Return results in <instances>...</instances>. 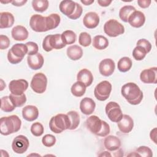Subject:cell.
Listing matches in <instances>:
<instances>
[{"label": "cell", "instance_id": "cell-33", "mask_svg": "<svg viewBox=\"0 0 157 157\" xmlns=\"http://www.w3.org/2000/svg\"><path fill=\"white\" fill-rule=\"evenodd\" d=\"M16 107L12 102L9 96H6L1 99V109L5 112H12Z\"/></svg>", "mask_w": 157, "mask_h": 157}, {"label": "cell", "instance_id": "cell-8", "mask_svg": "<svg viewBox=\"0 0 157 157\" xmlns=\"http://www.w3.org/2000/svg\"><path fill=\"white\" fill-rule=\"evenodd\" d=\"M111 91V83L107 80H103L99 83L94 88V94L98 100L104 101L109 98Z\"/></svg>", "mask_w": 157, "mask_h": 157}, {"label": "cell", "instance_id": "cell-7", "mask_svg": "<svg viewBox=\"0 0 157 157\" xmlns=\"http://www.w3.org/2000/svg\"><path fill=\"white\" fill-rule=\"evenodd\" d=\"M47 86V78L46 75L42 73H36L33 77L30 86L36 93L42 94L46 90Z\"/></svg>", "mask_w": 157, "mask_h": 157}, {"label": "cell", "instance_id": "cell-15", "mask_svg": "<svg viewBox=\"0 0 157 157\" xmlns=\"http://www.w3.org/2000/svg\"><path fill=\"white\" fill-rule=\"evenodd\" d=\"M119 130L124 134L130 132L134 127V121L128 115H123L121 120L117 122Z\"/></svg>", "mask_w": 157, "mask_h": 157}, {"label": "cell", "instance_id": "cell-16", "mask_svg": "<svg viewBox=\"0 0 157 157\" xmlns=\"http://www.w3.org/2000/svg\"><path fill=\"white\" fill-rule=\"evenodd\" d=\"M83 23L88 29L95 28L99 23V17L94 12H89L85 15L83 18Z\"/></svg>", "mask_w": 157, "mask_h": 157}, {"label": "cell", "instance_id": "cell-32", "mask_svg": "<svg viewBox=\"0 0 157 157\" xmlns=\"http://www.w3.org/2000/svg\"><path fill=\"white\" fill-rule=\"evenodd\" d=\"M67 115L70 121V128L69 130L75 129L80 124V116L78 112L74 110L69 111L67 113Z\"/></svg>", "mask_w": 157, "mask_h": 157}, {"label": "cell", "instance_id": "cell-12", "mask_svg": "<svg viewBox=\"0 0 157 157\" xmlns=\"http://www.w3.org/2000/svg\"><path fill=\"white\" fill-rule=\"evenodd\" d=\"M140 79L144 83H156L157 67H153L143 70L140 72Z\"/></svg>", "mask_w": 157, "mask_h": 157}, {"label": "cell", "instance_id": "cell-36", "mask_svg": "<svg viewBox=\"0 0 157 157\" xmlns=\"http://www.w3.org/2000/svg\"><path fill=\"white\" fill-rule=\"evenodd\" d=\"M9 98L15 107L23 106L26 101V97L24 93L20 95H15L11 93L9 95Z\"/></svg>", "mask_w": 157, "mask_h": 157}, {"label": "cell", "instance_id": "cell-50", "mask_svg": "<svg viewBox=\"0 0 157 157\" xmlns=\"http://www.w3.org/2000/svg\"><path fill=\"white\" fill-rule=\"evenodd\" d=\"M111 0H98V3L101 7H107L112 3Z\"/></svg>", "mask_w": 157, "mask_h": 157}, {"label": "cell", "instance_id": "cell-13", "mask_svg": "<svg viewBox=\"0 0 157 157\" xmlns=\"http://www.w3.org/2000/svg\"><path fill=\"white\" fill-rule=\"evenodd\" d=\"M115 68V62L110 58L104 59L99 64V71L102 75L105 77L111 75L113 73Z\"/></svg>", "mask_w": 157, "mask_h": 157}, {"label": "cell", "instance_id": "cell-37", "mask_svg": "<svg viewBox=\"0 0 157 157\" xmlns=\"http://www.w3.org/2000/svg\"><path fill=\"white\" fill-rule=\"evenodd\" d=\"M147 52L141 46L137 45L132 51V56L137 61H141L145 58Z\"/></svg>", "mask_w": 157, "mask_h": 157}, {"label": "cell", "instance_id": "cell-27", "mask_svg": "<svg viewBox=\"0 0 157 157\" xmlns=\"http://www.w3.org/2000/svg\"><path fill=\"white\" fill-rule=\"evenodd\" d=\"M49 42H50V47L52 48V50L61 49L66 45L63 42V40L61 39V35L59 34L50 35Z\"/></svg>", "mask_w": 157, "mask_h": 157}, {"label": "cell", "instance_id": "cell-39", "mask_svg": "<svg viewBox=\"0 0 157 157\" xmlns=\"http://www.w3.org/2000/svg\"><path fill=\"white\" fill-rule=\"evenodd\" d=\"M30 131L33 136L39 137L43 134L44 131V128L43 125L40 123L36 122L32 124Z\"/></svg>", "mask_w": 157, "mask_h": 157}, {"label": "cell", "instance_id": "cell-10", "mask_svg": "<svg viewBox=\"0 0 157 157\" xmlns=\"http://www.w3.org/2000/svg\"><path fill=\"white\" fill-rule=\"evenodd\" d=\"M29 142L28 138L23 135L16 136L12 144V148L13 151L17 154L24 153L28 148Z\"/></svg>", "mask_w": 157, "mask_h": 157}, {"label": "cell", "instance_id": "cell-38", "mask_svg": "<svg viewBox=\"0 0 157 157\" xmlns=\"http://www.w3.org/2000/svg\"><path fill=\"white\" fill-rule=\"evenodd\" d=\"M78 43L83 47H88L91 43V36L86 32H82L79 34Z\"/></svg>", "mask_w": 157, "mask_h": 157}, {"label": "cell", "instance_id": "cell-53", "mask_svg": "<svg viewBox=\"0 0 157 157\" xmlns=\"http://www.w3.org/2000/svg\"><path fill=\"white\" fill-rule=\"evenodd\" d=\"M99 156H112V155L108 151H104V153L99 154Z\"/></svg>", "mask_w": 157, "mask_h": 157}, {"label": "cell", "instance_id": "cell-44", "mask_svg": "<svg viewBox=\"0 0 157 157\" xmlns=\"http://www.w3.org/2000/svg\"><path fill=\"white\" fill-rule=\"evenodd\" d=\"M10 39L9 37L3 34L0 35V49L1 50H4L7 49L9 45H10Z\"/></svg>", "mask_w": 157, "mask_h": 157}, {"label": "cell", "instance_id": "cell-42", "mask_svg": "<svg viewBox=\"0 0 157 157\" xmlns=\"http://www.w3.org/2000/svg\"><path fill=\"white\" fill-rule=\"evenodd\" d=\"M28 48V55H33L38 53L39 47L36 42H28L25 44Z\"/></svg>", "mask_w": 157, "mask_h": 157}, {"label": "cell", "instance_id": "cell-40", "mask_svg": "<svg viewBox=\"0 0 157 157\" xmlns=\"http://www.w3.org/2000/svg\"><path fill=\"white\" fill-rule=\"evenodd\" d=\"M136 153L139 156L143 157H151L153 156V153L151 150L147 146H140L136 149Z\"/></svg>", "mask_w": 157, "mask_h": 157}, {"label": "cell", "instance_id": "cell-21", "mask_svg": "<svg viewBox=\"0 0 157 157\" xmlns=\"http://www.w3.org/2000/svg\"><path fill=\"white\" fill-rule=\"evenodd\" d=\"M11 34L14 40L23 41L27 39L29 33L25 27L21 25H17L12 28Z\"/></svg>", "mask_w": 157, "mask_h": 157}, {"label": "cell", "instance_id": "cell-31", "mask_svg": "<svg viewBox=\"0 0 157 157\" xmlns=\"http://www.w3.org/2000/svg\"><path fill=\"white\" fill-rule=\"evenodd\" d=\"M136 8L132 6L127 5L122 7L119 11V17L120 19L124 22H128V20L131 14L134 12Z\"/></svg>", "mask_w": 157, "mask_h": 157}, {"label": "cell", "instance_id": "cell-54", "mask_svg": "<svg viewBox=\"0 0 157 157\" xmlns=\"http://www.w3.org/2000/svg\"><path fill=\"white\" fill-rule=\"evenodd\" d=\"M32 155H34V154H31V155H28V156H32ZM39 155V156H40L39 155Z\"/></svg>", "mask_w": 157, "mask_h": 157}, {"label": "cell", "instance_id": "cell-5", "mask_svg": "<svg viewBox=\"0 0 157 157\" xmlns=\"http://www.w3.org/2000/svg\"><path fill=\"white\" fill-rule=\"evenodd\" d=\"M29 25L33 31L38 33L51 30L48 17H43L39 14H34L31 17Z\"/></svg>", "mask_w": 157, "mask_h": 157}, {"label": "cell", "instance_id": "cell-35", "mask_svg": "<svg viewBox=\"0 0 157 157\" xmlns=\"http://www.w3.org/2000/svg\"><path fill=\"white\" fill-rule=\"evenodd\" d=\"M49 2L47 0H33L32 6L33 9L38 12H44L48 7Z\"/></svg>", "mask_w": 157, "mask_h": 157}, {"label": "cell", "instance_id": "cell-2", "mask_svg": "<svg viewBox=\"0 0 157 157\" xmlns=\"http://www.w3.org/2000/svg\"><path fill=\"white\" fill-rule=\"evenodd\" d=\"M121 93L124 98L131 105H137L143 99V93L139 86L133 82L123 85Z\"/></svg>", "mask_w": 157, "mask_h": 157}, {"label": "cell", "instance_id": "cell-46", "mask_svg": "<svg viewBox=\"0 0 157 157\" xmlns=\"http://www.w3.org/2000/svg\"><path fill=\"white\" fill-rule=\"evenodd\" d=\"M7 59L9 61V62H10V63L13 64H18L19 63H20L23 59L21 58H18L17 57H16L10 51V50H9L8 51L7 53Z\"/></svg>", "mask_w": 157, "mask_h": 157}, {"label": "cell", "instance_id": "cell-45", "mask_svg": "<svg viewBox=\"0 0 157 157\" xmlns=\"http://www.w3.org/2000/svg\"><path fill=\"white\" fill-rule=\"evenodd\" d=\"M137 45H139V46L142 47L146 50L147 53H149L150 52L151 49V43L145 39H139L137 42Z\"/></svg>", "mask_w": 157, "mask_h": 157}, {"label": "cell", "instance_id": "cell-43", "mask_svg": "<svg viewBox=\"0 0 157 157\" xmlns=\"http://www.w3.org/2000/svg\"><path fill=\"white\" fill-rule=\"evenodd\" d=\"M82 12H83L82 7L78 3L75 2V9L73 13L71 16H69L68 18L72 20H77L80 17Z\"/></svg>", "mask_w": 157, "mask_h": 157}, {"label": "cell", "instance_id": "cell-23", "mask_svg": "<svg viewBox=\"0 0 157 157\" xmlns=\"http://www.w3.org/2000/svg\"><path fill=\"white\" fill-rule=\"evenodd\" d=\"M59 8L61 13L69 17L73 13L75 9V2L71 0L62 1L59 4Z\"/></svg>", "mask_w": 157, "mask_h": 157}, {"label": "cell", "instance_id": "cell-51", "mask_svg": "<svg viewBox=\"0 0 157 157\" xmlns=\"http://www.w3.org/2000/svg\"><path fill=\"white\" fill-rule=\"evenodd\" d=\"M27 1L26 0H22V1H16V0H14V1H12V4L15 6H18V7H20V6H22L23 5H25V3H26Z\"/></svg>", "mask_w": 157, "mask_h": 157}, {"label": "cell", "instance_id": "cell-4", "mask_svg": "<svg viewBox=\"0 0 157 157\" xmlns=\"http://www.w3.org/2000/svg\"><path fill=\"white\" fill-rule=\"evenodd\" d=\"M70 121L67 114L59 113L52 117L49 121V128L50 130L59 134L70 128Z\"/></svg>", "mask_w": 157, "mask_h": 157}, {"label": "cell", "instance_id": "cell-41", "mask_svg": "<svg viewBox=\"0 0 157 157\" xmlns=\"http://www.w3.org/2000/svg\"><path fill=\"white\" fill-rule=\"evenodd\" d=\"M56 139L52 134H46L42 139V144L47 147H51L56 143Z\"/></svg>", "mask_w": 157, "mask_h": 157}, {"label": "cell", "instance_id": "cell-49", "mask_svg": "<svg viewBox=\"0 0 157 157\" xmlns=\"http://www.w3.org/2000/svg\"><path fill=\"white\" fill-rule=\"evenodd\" d=\"M150 137L151 140L155 144H156V128H153V129L150 131Z\"/></svg>", "mask_w": 157, "mask_h": 157}, {"label": "cell", "instance_id": "cell-28", "mask_svg": "<svg viewBox=\"0 0 157 157\" xmlns=\"http://www.w3.org/2000/svg\"><path fill=\"white\" fill-rule=\"evenodd\" d=\"M93 46L98 50L105 49L109 45L108 39L101 35H97L93 39Z\"/></svg>", "mask_w": 157, "mask_h": 157}, {"label": "cell", "instance_id": "cell-20", "mask_svg": "<svg viewBox=\"0 0 157 157\" xmlns=\"http://www.w3.org/2000/svg\"><path fill=\"white\" fill-rule=\"evenodd\" d=\"M95 107V102L90 98L85 97L82 99L80 102V109L81 112L86 115H88L93 113Z\"/></svg>", "mask_w": 157, "mask_h": 157}, {"label": "cell", "instance_id": "cell-30", "mask_svg": "<svg viewBox=\"0 0 157 157\" xmlns=\"http://www.w3.org/2000/svg\"><path fill=\"white\" fill-rule=\"evenodd\" d=\"M132 65L131 59L127 56L122 57L119 59L117 64L118 69L121 72H126L130 70Z\"/></svg>", "mask_w": 157, "mask_h": 157}, {"label": "cell", "instance_id": "cell-1", "mask_svg": "<svg viewBox=\"0 0 157 157\" xmlns=\"http://www.w3.org/2000/svg\"><path fill=\"white\" fill-rule=\"evenodd\" d=\"M86 126L91 132L98 136L106 137L110 132L109 124L96 115L89 117L86 120Z\"/></svg>", "mask_w": 157, "mask_h": 157}, {"label": "cell", "instance_id": "cell-22", "mask_svg": "<svg viewBox=\"0 0 157 157\" xmlns=\"http://www.w3.org/2000/svg\"><path fill=\"white\" fill-rule=\"evenodd\" d=\"M77 81L82 82L86 87L90 86L93 81V75L87 69H81L77 75Z\"/></svg>", "mask_w": 157, "mask_h": 157}, {"label": "cell", "instance_id": "cell-26", "mask_svg": "<svg viewBox=\"0 0 157 157\" xmlns=\"http://www.w3.org/2000/svg\"><path fill=\"white\" fill-rule=\"evenodd\" d=\"M10 50L16 57L21 59H23L25 55L28 53L27 46L24 44H15Z\"/></svg>", "mask_w": 157, "mask_h": 157}, {"label": "cell", "instance_id": "cell-18", "mask_svg": "<svg viewBox=\"0 0 157 157\" xmlns=\"http://www.w3.org/2000/svg\"><path fill=\"white\" fill-rule=\"evenodd\" d=\"M104 145L105 148L110 151L118 150L121 146L120 139L115 136H107L104 140Z\"/></svg>", "mask_w": 157, "mask_h": 157}, {"label": "cell", "instance_id": "cell-9", "mask_svg": "<svg viewBox=\"0 0 157 157\" xmlns=\"http://www.w3.org/2000/svg\"><path fill=\"white\" fill-rule=\"evenodd\" d=\"M105 110L109 119L112 122H118L123 115L120 105L116 102L110 101L108 102Z\"/></svg>", "mask_w": 157, "mask_h": 157}, {"label": "cell", "instance_id": "cell-11", "mask_svg": "<svg viewBox=\"0 0 157 157\" xmlns=\"http://www.w3.org/2000/svg\"><path fill=\"white\" fill-rule=\"evenodd\" d=\"M28 85V82L25 79L13 80L10 82L9 88L12 94L20 95L27 90Z\"/></svg>", "mask_w": 157, "mask_h": 157}, {"label": "cell", "instance_id": "cell-3", "mask_svg": "<svg viewBox=\"0 0 157 157\" xmlns=\"http://www.w3.org/2000/svg\"><path fill=\"white\" fill-rule=\"evenodd\" d=\"M21 125V121L16 115L4 117L0 119V132L2 135L8 136L18 132Z\"/></svg>", "mask_w": 157, "mask_h": 157}, {"label": "cell", "instance_id": "cell-6", "mask_svg": "<svg viewBox=\"0 0 157 157\" xmlns=\"http://www.w3.org/2000/svg\"><path fill=\"white\" fill-rule=\"evenodd\" d=\"M104 33L111 37H117L124 33V26L115 19H110L104 25Z\"/></svg>", "mask_w": 157, "mask_h": 157}, {"label": "cell", "instance_id": "cell-25", "mask_svg": "<svg viewBox=\"0 0 157 157\" xmlns=\"http://www.w3.org/2000/svg\"><path fill=\"white\" fill-rule=\"evenodd\" d=\"M67 56L71 60L76 61L80 59L83 56V50L82 48L77 45L69 46L66 50Z\"/></svg>", "mask_w": 157, "mask_h": 157}, {"label": "cell", "instance_id": "cell-19", "mask_svg": "<svg viewBox=\"0 0 157 157\" xmlns=\"http://www.w3.org/2000/svg\"><path fill=\"white\" fill-rule=\"evenodd\" d=\"M22 116L25 120L33 121L38 118L39 110L37 107L34 105H26L22 109Z\"/></svg>", "mask_w": 157, "mask_h": 157}, {"label": "cell", "instance_id": "cell-34", "mask_svg": "<svg viewBox=\"0 0 157 157\" xmlns=\"http://www.w3.org/2000/svg\"><path fill=\"white\" fill-rule=\"evenodd\" d=\"M61 35V39L63 42L66 45H70L74 44L77 38V36L75 33L71 30H66L63 32Z\"/></svg>", "mask_w": 157, "mask_h": 157}, {"label": "cell", "instance_id": "cell-47", "mask_svg": "<svg viewBox=\"0 0 157 157\" xmlns=\"http://www.w3.org/2000/svg\"><path fill=\"white\" fill-rule=\"evenodd\" d=\"M49 37H50V35H48L47 36L44 40H43V42H42V48L43 49L48 52H50L52 50V48L50 47V42H49Z\"/></svg>", "mask_w": 157, "mask_h": 157}, {"label": "cell", "instance_id": "cell-17", "mask_svg": "<svg viewBox=\"0 0 157 157\" xmlns=\"http://www.w3.org/2000/svg\"><path fill=\"white\" fill-rule=\"evenodd\" d=\"M28 66L33 70H38L40 69L44 64V59L43 56L37 53L33 55H28L27 57Z\"/></svg>", "mask_w": 157, "mask_h": 157}, {"label": "cell", "instance_id": "cell-29", "mask_svg": "<svg viewBox=\"0 0 157 157\" xmlns=\"http://www.w3.org/2000/svg\"><path fill=\"white\" fill-rule=\"evenodd\" d=\"M86 86L81 82L77 81L71 86V91L72 94L75 97H82L86 91Z\"/></svg>", "mask_w": 157, "mask_h": 157}, {"label": "cell", "instance_id": "cell-48", "mask_svg": "<svg viewBox=\"0 0 157 157\" xmlns=\"http://www.w3.org/2000/svg\"><path fill=\"white\" fill-rule=\"evenodd\" d=\"M151 1L150 0H138L137 4L141 8L145 9L150 6Z\"/></svg>", "mask_w": 157, "mask_h": 157}, {"label": "cell", "instance_id": "cell-52", "mask_svg": "<svg viewBox=\"0 0 157 157\" xmlns=\"http://www.w3.org/2000/svg\"><path fill=\"white\" fill-rule=\"evenodd\" d=\"M80 1L82 4H83L85 6H90L94 2V0H81Z\"/></svg>", "mask_w": 157, "mask_h": 157}, {"label": "cell", "instance_id": "cell-14", "mask_svg": "<svg viewBox=\"0 0 157 157\" xmlns=\"http://www.w3.org/2000/svg\"><path fill=\"white\" fill-rule=\"evenodd\" d=\"M128 22L134 28H140L145 22V15L141 11L135 10L129 17Z\"/></svg>", "mask_w": 157, "mask_h": 157}, {"label": "cell", "instance_id": "cell-24", "mask_svg": "<svg viewBox=\"0 0 157 157\" xmlns=\"http://www.w3.org/2000/svg\"><path fill=\"white\" fill-rule=\"evenodd\" d=\"M15 21L13 15L8 12L0 13V28H8L11 27Z\"/></svg>", "mask_w": 157, "mask_h": 157}]
</instances>
